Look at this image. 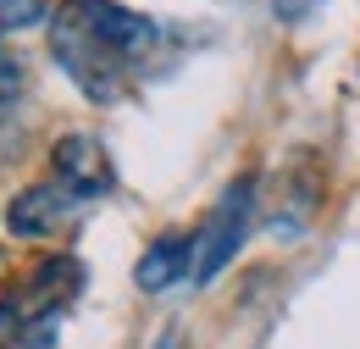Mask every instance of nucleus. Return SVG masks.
<instances>
[{"mask_svg":"<svg viewBox=\"0 0 360 349\" xmlns=\"http://www.w3.org/2000/svg\"><path fill=\"white\" fill-rule=\"evenodd\" d=\"M188 266H194V239H183V233H161L134 266V283L144 294H167L178 277H188Z\"/></svg>","mask_w":360,"mask_h":349,"instance_id":"nucleus-5","label":"nucleus"},{"mask_svg":"<svg viewBox=\"0 0 360 349\" xmlns=\"http://www.w3.org/2000/svg\"><path fill=\"white\" fill-rule=\"evenodd\" d=\"M255 172L233 177L222 189V200H217V211L211 222L194 233V266H188V277L194 283H217L222 277V266L238 255V244H244V233H250V217H255Z\"/></svg>","mask_w":360,"mask_h":349,"instance_id":"nucleus-2","label":"nucleus"},{"mask_svg":"<svg viewBox=\"0 0 360 349\" xmlns=\"http://www.w3.org/2000/svg\"><path fill=\"white\" fill-rule=\"evenodd\" d=\"M84 200L67 189V183H28L22 194H11V205H6V227L17 233V239H50L61 222L72 217Z\"/></svg>","mask_w":360,"mask_h":349,"instance_id":"nucleus-4","label":"nucleus"},{"mask_svg":"<svg viewBox=\"0 0 360 349\" xmlns=\"http://www.w3.org/2000/svg\"><path fill=\"white\" fill-rule=\"evenodd\" d=\"M155 349H183V344H178V338H172V333H167V338H161V344H155Z\"/></svg>","mask_w":360,"mask_h":349,"instance_id":"nucleus-9","label":"nucleus"},{"mask_svg":"<svg viewBox=\"0 0 360 349\" xmlns=\"http://www.w3.org/2000/svg\"><path fill=\"white\" fill-rule=\"evenodd\" d=\"M316 6H321V0H271V17H277V23L288 28V23H305Z\"/></svg>","mask_w":360,"mask_h":349,"instance_id":"nucleus-8","label":"nucleus"},{"mask_svg":"<svg viewBox=\"0 0 360 349\" xmlns=\"http://www.w3.org/2000/svg\"><path fill=\"white\" fill-rule=\"evenodd\" d=\"M22 84H28V67H22L11 50H0V111H6V106L22 94Z\"/></svg>","mask_w":360,"mask_h":349,"instance_id":"nucleus-7","label":"nucleus"},{"mask_svg":"<svg viewBox=\"0 0 360 349\" xmlns=\"http://www.w3.org/2000/svg\"><path fill=\"white\" fill-rule=\"evenodd\" d=\"M167 23L128 11L117 0H61L50 23V56L94 106L122 100L139 72L161 61Z\"/></svg>","mask_w":360,"mask_h":349,"instance_id":"nucleus-1","label":"nucleus"},{"mask_svg":"<svg viewBox=\"0 0 360 349\" xmlns=\"http://www.w3.org/2000/svg\"><path fill=\"white\" fill-rule=\"evenodd\" d=\"M50 167H56V183H67L78 200H94V194H105L111 189V156H105V144L94 139V133H61L56 144H50Z\"/></svg>","mask_w":360,"mask_h":349,"instance_id":"nucleus-3","label":"nucleus"},{"mask_svg":"<svg viewBox=\"0 0 360 349\" xmlns=\"http://www.w3.org/2000/svg\"><path fill=\"white\" fill-rule=\"evenodd\" d=\"M45 23V0H0V34H22Z\"/></svg>","mask_w":360,"mask_h":349,"instance_id":"nucleus-6","label":"nucleus"}]
</instances>
